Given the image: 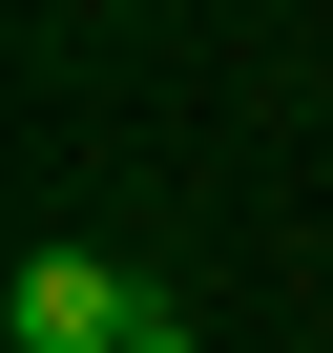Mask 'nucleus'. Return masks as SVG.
I'll use <instances>...</instances> for the list:
<instances>
[{
  "mask_svg": "<svg viewBox=\"0 0 333 353\" xmlns=\"http://www.w3.org/2000/svg\"><path fill=\"white\" fill-rule=\"evenodd\" d=\"M0 332H21V353H125V332H146V270H104V250H21Z\"/></svg>",
  "mask_w": 333,
  "mask_h": 353,
  "instance_id": "f257e3e1",
  "label": "nucleus"
}]
</instances>
